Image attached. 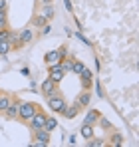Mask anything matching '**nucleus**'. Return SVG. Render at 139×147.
<instances>
[{"label": "nucleus", "instance_id": "f257e3e1", "mask_svg": "<svg viewBox=\"0 0 139 147\" xmlns=\"http://www.w3.org/2000/svg\"><path fill=\"white\" fill-rule=\"evenodd\" d=\"M46 105L54 111V113H64V109H66V105H68V101H66V98L58 92V94H54V96H48L46 98Z\"/></svg>", "mask_w": 139, "mask_h": 147}, {"label": "nucleus", "instance_id": "f03ea898", "mask_svg": "<svg viewBox=\"0 0 139 147\" xmlns=\"http://www.w3.org/2000/svg\"><path fill=\"white\" fill-rule=\"evenodd\" d=\"M40 109V105L38 103H32V101H20V107H18V117L16 119H20L22 123H26L36 111Z\"/></svg>", "mask_w": 139, "mask_h": 147}, {"label": "nucleus", "instance_id": "7ed1b4c3", "mask_svg": "<svg viewBox=\"0 0 139 147\" xmlns=\"http://www.w3.org/2000/svg\"><path fill=\"white\" fill-rule=\"evenodd\" d=\"M46 117H48V115L44 113V111H42V107H40V109H38V111H36V113H34V115H32V117L26 121V125L30 127V131L44 129V125H46Z\"/></svg>", "mask_w": 139, "mask_h": 147}, {"label": "nucleus", "instance_id": "20e7f679", "mask_svg": "<svg viewBox=\"0 0 139 147\" xmlns=\"http://www.w3.org/2000/svg\"><path fill=\"white\" fill-rule=\"evenodd\" d=\"M32 141L30 147H48L50 145V131L46 129H38V131H32Z\"/></svg>", "mask_w": 139, "mask_h": 147}, {"label": "nucleus", "instance_id": "39448f33", "mask_svg": "<svg viewBox=\"0 0 139 147\" xmlns=\"http://www.w3.org/2000/svg\"><path fill=\"white\" fill-rule=\"evenodd\" d=\"M48 78L52 80V82H56L58 86H60V82L66 78V70L62 68V62H58V64H52V66H48Z\"/></svg>", "mask_w": 139, "mask_h": 147}, {"label": "nucleus", "instance_id": "423d86ee", "mask_svg": "<svg viewBox=\"0 0 139 147\" xmlns=\"http://www.w3.org/2000/svg\"><path fill=\"white\" fill-rule=\"evenodd\" d=\"M36 40V32H34V28L32 26H28V28H22L20 32H18V42H20V50L24 46H28V44H32Z\"/></svg>", "mask_w": 139, "mask_h": 147}, {"label": "nucleus", "instance_id": "0eeeda50", "mask_svg": "<svg viewBox=\"0 0 139 147\" xmlns=\"http://www.w3.org/2000/svg\"><path fill=\"white\" fill-rule=\"evenodd\" d=\"M20 101L22 99L16 98V96H12V101H10V105L6 107V111H4V119H8V121H12V119H16L18 117V107H20Z\"/></svg>", "mask_w": 139, "mask_h": 147}, {"label": "nucleus", "instance_id": "6e6552de", "mask_svg": "<svg viewBox=\"0 0 139 147\" xmlns=\"http://www.w3.org/2000/svg\"><path fill=\"white\" fill-rule=\"evenodd\" d=\"M60 90H58V84L56 82H52L50 78H46L42 84H40V94L44 96V98H48V96H54V94H58Z\"/></svg>", "mask_w": 139, "mask_h": 147}, {"label": "nucleus", "instance_id": "1a4fd4ad", "mask_svg": "<svg viewBox=\"0 0 139 147\" xmlns=\"http://www.w3.org/2000/svg\"><path fill=\"white\" fill-rule=\"evenodd\" d=\"M125 143V137H123V133L121 131H109V135L105 137V145H109V147H121Z\"/></svg>", "mask_w": 139, "mask_h": 147}, {"label": "nucleus", "instance_id": "9d476101", "mask_svg": "<svg viewBox=\"0 0 139 147\" xmlns=\"http://www.w3.org/2000/svg\"><path fill=\"white\" fill-rule=\"evenodd\" d=\"M36 12H38V14H42V16H44V18L48 20V22H52V20H54V16H56V8H54V2H52V4H40Z\"/></svg>", "mask_w": 139, "mask_h": 147}, {"label": "nucleus", "instance_id": "9b49d317", "mask_svg": "<svg viewBox=\"0 0 139 147\" xmlns=\"http://www.w3.org/2000/svg\"><path fill=\"white\" fill-rule=\"evenodd\" d=\"M80 111H82V107H80V105H78V101L74 99V103L66 105V109H64V113H62V115H64L66 119H74V117H76Z\"/></svg>", "mask_w": 139, "mask_h": 147}, {"label": "nucleus", "instance_id": "f8f14e48", "mask_svg": "<svg viewBox=\"0 0 139 147\" xmlns=\"http://www.w3.org/2000/svg\"><path fill=\"white\" fill-rule=\"evenodd\" d=\"M76 101H78V105L84 109V107H90V103H92V92H88V90H84L82 94H78V98H76Z\"/></svg>", "mask_w": 139, "mask_h": 147}, {"label": "nucleus", "instance_id": "ddd939ff", "mask_svg": "<svg viewBox=\"0 0 139 147\" xmlns=\"http://www.w3.org/2000/svg\"><path fill=\"white\" fill-rule=\"evenodd\" d=\"M44 62H46V66H52V64H58V62H62V58H60V52L58 48L56 50H50L44 54Z\"/></svg>", "mask_w": 139, "mask_h": 147}, {"label": "nucleus", "instance_id": "4468645a", "mask_svg": "<svg viewBox=\"0 0 139 147\" xmlns=\"http://www.w3.org/2000/svg\"><path fill=\"white\" fill-rule=\"evenodd\" d=\"M80 135L84 137V139H90L95 135V125L92 123H82V127H80Z\"/></svg>", "mask_w": 139, "mask_h": 147}, {"label": "nucleus", "instance_id": "2eb2a0df", "mask_svg": "<svg viewBox=\"0 0 139 147\" xmlns=\"http://www.w3.org/2000/svg\"><path fill=\"white\" fill-rule=\"evenodd\" d=\"M10 101H12V96L8 92H0V115H4V111L10 105Z\"/></svg>", "mask_w": 139, "mask_h": 147}, {"label": "nucleus", "instance_id": "dca6fc26", "mask_svg": "<svg viewBox=\"0 0 139 147\" xmlns=\"http://www.w3.org/2000/svg\"><path fill=\"white\" fill-rule=\"evenodd\" d=\"M99 111L97 109H88V113H86V117H84V123H92V125H95L97 123V119H99Z\"/></svg>", "mask_w": 139, "mask_h": 147}, {"label": "nucleus", "instance_id": "f3484780", "mask_svg": "<svg viewBox=\"0 0 139 147\" xmlns=\"http://www.w3.org/2000/svg\"><path fill=\"white\" fill-rule=\"evenodd\" d=\"M46 24H48V20L42 14H38V12H36V14L32 16V20H30V26H32V28H42V26H46Z\"/></svg>", "mask_w": 139, "mask_h": 147}, {"label": "nucleus", "instance_id": "a211bd4d", "mask_svg": "<svg viewBox=\"0 0 139 147\" xmlns=\"http://www.w3.org/2000/svg\"><path fill=\"white\" fill-rule=\"evenodd\" d=\"M8 44L12 46V50H20V42H18V32H16V30H12V28H10V32H8Z\"/></svg>", "mask_w": 139, "mask_h": 147}, {"label": "nucleus", "instance_id": "6ab92c4d", "mask_svg": "<svg viewBox=\"0 0 139 147\" xmlns=\"http://www.w3.org/2000/svg\"><path fill=\"white\" fill-rule=\"evenodd\" d=\"M86 70V64L82 62V60H74V64H72V74H76V76H80V74Z\"/></svg>", "mask_w": 139, "mask_h": 147}, {"label": "nucleus", "instance_id": "aec40b11", "mask_svg": "<svg viewBox=\"0 0 139 147\" xmlns=\"http://www.w3.org/2000/svg\"><path fill=\"white\" fill-rule=\"evenodd\" d=\"M105 145V137H90L88 139V147H103Z\"/></svg>", "mask_w": 139, "mask_h": 147}, {"label": "nucleus", "instance_id": "412c9836", "mask_svg": "<svg viewBox=\"0 0 139 147\" xmlns=\"http://www.w3.org/2000/svg\"><path fill=\"white\" fill-rule=\"evenodd\" d=\"M95 125H99L101 129H105V131H111L113 127H111V123H109V119L107 117H103V115H99V119H97V123Z\"/></svg>", "mask_w": 139, "mask_h": 147}, {"label": "nucleus", "instance_id": "4be33fe9", "mask_svg": "<svg viewBox=\"0 0 139 147\" xmlns=\"http://www.w3.org/2000/svg\"><path fill=\"white\" fill-rule=\"evenodd\" d=\"M56 127H58V119H56V117H46V125H44V129L52 133Z\"/></svg>", "mask_w": 139, "mask_h": 147}, {"label": "nucleus", "instance_id": "5701e85b", "mask_svg": "<svg viewBox=\"0 0 139 147\" xmlns=\"http://www.w3.org/2000/svg\"><path fill=\"white\" fill-rule=\"evenodd\" d=\"M12 52V46L8 44V40H0V56H8Z\"/></svg>", "mask_w": 139, "mask_h": 147}, {"label": "nucleus", "instance_id": "b1692460", "mask_svg": "<svg viewBox=\"0 0 139 147\" xmlns=\"http://www.w3.org/2000/svg\"><path fill=\"white\" fill-rule=\"evenodd\" d=\"M0 28H10L8 26V10H0Z\"/></svg>", "mask_w": 139, "mask_h": 147}, {"label": "nucleus", "instance_id": "393cba45", "mask_svg": "<svg viewBox=\"0 0 139 147\" xmlns=\"http://www.w3.org/2000/svg\"><path fill=\"white\" fill-rule=\"evenodd\" d=\"M50 32H52V26H50V22H48L46 26H42V28H40V36H48Z\"/></svg>", "mask_w": 139, "mask_h": 147}, {"label": "nucleus", "instance_id": "a878e982", "mask_svg": "<svg viewBox=\"0 0 139 147\" xmlns=\"http://www.w3.org/2000/svg\"><path fill=\"white\" fill-rule=\"evenodd\" d=\"M76 36H78V38H80V40H82V42H84L86 46H90V40H88V38H86V36H84L82 32H76Z\"/></svg>", "mask_w": 139, "mask_h": 147}, {"label": "nucleus", "instance_id": "bb28decb", "mask_svg": "<svg viewBox=\"0 0 139 147\" xmlns=\"http://www.w3.org/2000/svg\"><path fill=\"white\" fill-rule=\"evenodd\" d=\"M64 6H66V10H68V12H74V6H72V0H64Z\"/></svg>", "mask_w": 139, "mask_h": 147}, {"label": "nucleus", "instance_id": "cd10ccee", "mask_svg": "<svg viewBox=\"0 0 139 147\" xmlns=\"http://www.w3.org/2000/svg\"><path fill=\"white\" fill-rule=\"evenodd\" d=\"M95 94H97L99 98H103V92H101V86H99V82H95Z\"/></svg>", "mask_w": 139, "mask_h": 147}, {"label": "nucleus", "instance_id": "c85d7f7f", "mask_svg": "<svg viewBox=\"0 0 139 147\" xmlns=\"http://www.w3.org/2000/svg\"><path fill=\"white\" fill-rule=\"evenodd\" d=\"M0 10H8V2L6 0H0Z\"/></svg>", "mask_w": 139, "mask_h": 147}, {"label": "nucleus", "instance_id": "c756f323", "mask_svg": "<svg viewBox=\"0 0 139 147\" xmlns=\"http://www.w3.org/2000/svg\"><path fill=\"white\" fill-rule=\"evenodd\" d=\"M54 0H36V6H40V4H52Z\"/></svg>", "mask_w": 139, "mask_h": 147}]
</instances>
